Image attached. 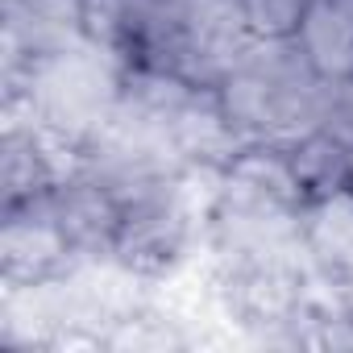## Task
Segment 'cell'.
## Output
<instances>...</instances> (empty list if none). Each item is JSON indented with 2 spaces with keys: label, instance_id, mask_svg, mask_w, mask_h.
<instances>
[{
  "label": "cell",
  "instance_id": "cell-7",
  "mask_svg": "<svg viewBox=\"0 0 353 353\" xmlns=\"http://www.w3.org/2000/svg\"><path fill=\"white\" fill-rule=\"evenodd\" d=\"M341 104H345V112H349V117H353V79H349V83H345V100H341Z\"/></svg>",
  "mask_w": 353,
  "mask_h": 353
},
{
  "label": "cell",
  "instance_id": "cell-6",
  "mask_svg": "<svg viewBox=\"0 0 353 353\" xmlns=\"http://www.w3.org/2000/svg\"><path fill=\"white\" fill-rule=\"evenodd\" d=\"M341 283H345V303H349V316H353V270L341 274Z\"/></svg>",
  "mask_w": 353,
  "mask_h": 353
},
{
  "label": "cell",
  "instance_id": "cell-5",
  "mask_svg": "<svg viewBox=\"0 0 353 353\" xmlns=\"http://www.w3.org/2000/svg\"><path fill=\"white\" fill-rule=\"evenodd\" d=\"M237 9L254 38H295L307 0H237Z\"/></svg>",
  "mask_w": 353,
  "mask_h": 353
},
{
  "label": "cell",
  "instance_id": "cell-8",
  "mask_svg": "<svg viewBox=\"0 0 353 353\" xmlns=\"http://www.w3.org/2000/svg\"><path fill=\"white\" fill-rule=\"evenodd\" d=\"M332 5H336V9H341V13H345L349 21H353V0H332Z\"/></svg>",
  "mask_w": 353,
  "mask_h": 353
},
{
  "label": "cell",
  "instance_id": "cell-4",
  "mask_svg": "<svg viewBox=\"0 0 353 353\" xmlns=\"http://www.w3.org/2000/svg\"><path fill=\"white\" fill-rule=\"evenodd\" d=\"M303 237L320 266L349 274L353 270V192L336 188L316 196L303 208Z\"/></svg>",
  "mask_w": 353,
  "mask_h": 353
},
{
  "label": "cell",
  "instance_id": "cell-1",
  "mask_svg": "<svg viewBox=\"0 0 353 353\" xmlns=\"http://www.w3.org/2000/svg\"><path fill=\"white\" fill-rule=\"evenodd\" d=\"M71 258L75 250L50 212V196L21 208H5V229H0V283L5 287L54 279L71 266Z\"/></svg>",
  "mask_w": 353,
  "mask_h": 353
},
{
  "label": "cell",
  "instance_id": "cell-3",
  "mask_svg": "<svg viewBox=\"0 0 353 353\" xmlns=\"http://www.w3.org/2000/svg\"><path fill=\"white\" fill-rule=\"evenodd\" d=\"M295 42L320 79H328V83L353 79V21L332 0H307Z\"/></svg>",
  "mask_w": 353,
  "mask_h": 353
},
{
  "label": "cell",
  "instance_id": "cell-2",
  "mask_svg": "<svg viewBox=\"0 0 353 353\" xmlns=\"http://www.w3.org/2000/svg\"><path fill=\"white\" fill-rule=\"evenodd\" d=\"M50 212L63 225L75 254H112L125 208L100 179H92V174L67 179L63 188L50 192Z\"/></svg>",
  "mask_w": 353,
  "mask_h": 353
}]
</instances>
